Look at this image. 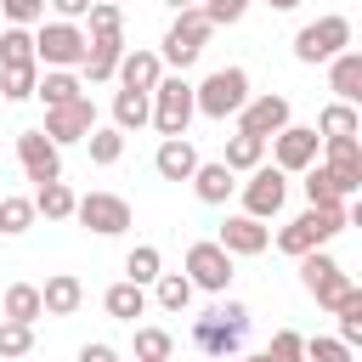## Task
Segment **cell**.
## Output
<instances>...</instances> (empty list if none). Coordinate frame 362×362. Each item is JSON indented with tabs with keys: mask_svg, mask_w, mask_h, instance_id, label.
Masks as SVG:
<instances>
[{
	"mask_svg": "<svg viewBox=\"0 0 362 362\" xmlns=\"http://www.w3.org/2000/svg\"><path fill=\"white\" fill-rule=\"evenodd\" d=\"M198 164H204V158H198V147H192L187 136H170V141H158V153H153V170H158L164 181H192Z\"/></svg>",
	"mask_w": 362,
	"mask_h": 362,
	"instance_id": "19",
	"label": "cell"
},
{
	"mask_svg": "<svg viewBox=\"0 0 362 362\" xmlns=\"http://www.w3.org/2000/svg\"><path fill=\"white\" fill-rule=\"evenodd\" d=\"M243 362H305V339H300L294 328H277V334H272V345H266V351H255V356H243Z\"/></svg>",
	"mask_w": 362,
	"mask_h": 362,
	"instance_id": "34",
	"label": "cell"
},
{
	"mask_svg": "<svg viewBox=\"0 0 362 362\" xmlns=\"http://www.w3.org/2000/svg\"><path fill=\"white\" fill-rule=\"evenodd\" d=\"M305 362H351V345H339L334 334H317L305 339Z\"/></svg>",
	"mask_w": 362,
	"mask_h": 362,
	"instance_id": "43",
	"label": "cell"
},
{
	"mask_svg": "<svg viewBox=\"0 0 362 362\" xmlns=\"http://www.w3.org/2000/svg\"><path fill=\"white\" fill-rule=\"evenodd\" d=\"M164 272V255L153 249V243H136L130 255H124V283H136V288H147L153 277Z\"/></svg>",
	"mask_w": 362,
	"mask_h": 362,
	"instance_id": "30",
	"label": "cell"
},
{
	"mask_svg": "<svg viewBox=\"0 0 362 362\" xmlns=\"http://www.w3.org/2000/svg\"><path fill=\"white\" fill-rule=\"evenodd\" d=\"M192 288H204V294H226L232 288V255L215 243V238H204V243H192L187 249V272H181Z\"/></svg>",
	"mask_w": 362,
	"mask_h": 362,
	"instance_id": "11",
	"label": "cell"
},
{
	"mask_svg": "<svg viewBox=\"0 0 362 362\" xmlns=\"http://www.w3.org/2000/svg\"><path fill=\"white\" fill-rule=\"evenodd\" d=\"M74 204H79V192H74L68 181L34 187V215H45V221H74Z\"/></svg>",
	"mask_w": 362,
	"mask_h": 362,
	"instance_id": "24",
	"label": "cell"
},
{
	"mask_svg": "<svg viewBox=\"0 0 362 362\" xmlns=\"http://www.w3.org/2000/svg\"><path fill=\"white\" fill-rule=\"evenodd\" d=\"M215 28H209V17L192 6V11H175V23L164 28V51H158V62H170L175 74H187L198 57H204V40H209Z\"/></svg>",
	"mask_w": 362,
	"mask_h": 362,
	"instance_id": "5",
	"label": "cell"
},
{
	"mask_svg": "<svg viewBox=\"0 0 362 362\" xmlns=\"http://www.w3.org/2000/svg\"><path fill=\"white\" fill-rule=\"evenodd\" d=\"M17 164H23V175H28L34 187L62 181V147L45 141L40 130H23V136H17Z\"/></svg>",
	"mask_w": 362,
	"mask_h": 362,
	"instance_id": "15",
	"label": "cell"
},
{
	"mask_svg": "<svg viewBox=\"0 0 362 362\" xmlns=\"http://www.w3.org/2000/svg\"><path fill=\"white\" fill-rule=\"evenodd\" d=\"M79 362H119V351H113L107 339H85V345H79Z\"/></svg>",
	"mask_w": 362,
	"mask_h": 362,
	"instance_id": "46",
	"label": "cell"
},
{
	"mask_svg": "<svg viewBox=\"0 0 362 362\" xmlns=\"http://www.w3.org/2000/svg\"><path fill=\"white\" fill-rule=\"evenodd\" d=\"M339 51H351V17H339V11H328V17H317L294 34V62H305V68L334 62Z\"/></svg>",
	"mask_w": 362,
	"mask_h": 362,
	"instance_id": "4",
	"label": "cell"
},
{
	"mask_svg": "<svg viewBox=\"0 0 362 362\" xmlns=\"http://www.w3.org/2000/svg\"><path fill=\"white\" fill-rule=\"evenodd\" d=\"M74 221L85 226V232H96V238H119V232H130V204L119 198V192H85L79 204H74Z\"/></svg>",
	"mask_w": 362,
	"mask_h": 362,
	"instance_id": "10",
	"label": "cell"
},
{
	"mask_svg": "<svg viewBox=\"0 0 362 362\" xmlns=\"http://www.w3.org/2000/svg\"><path fill=\"white\" fill-rule=\"evenodd\" d=\"M175 334L170 328H136V362H170Z\"/></svg>",
	"mask_w": 362,
	"mask_h": 362,
	"instance_id": "37",
	"label": "cell"
},
{
	"mask_svg": "<svg viewBox=\"0 0 362 362\" xmlns=\"http://www.w3.org/2000/svg\"><path fill=\"white\" fill-rule=\"evenodd\" d=\"M198 11L209 17V28H232V23L249 11V0H198Z\"/></svg>",
	"mask_w": 362,
	"mask_h": 362,
	"instance_id": "42",
	"label": "cell"
},
{
	"mask_svg": "<svg viewBox=\"0 0 362 362\" xmlns=\"http://www.w3.org/2000/svg\"><path fill=\"white\" fill-rule=\"evenodd\" d=\"M317 147H322V136H317L311 124H283V130L272 136V164H277L283 175H305V170L317 164Z\"/></svg>",
	"mask_w": 362,
	"mask_h": 362,
	"instance_id": "14",
	"label": "cell"
},
{
	"mask_svg": "<svg viewBox=\"0 0 362 362\" xmlns=\"http://www.w3.org/2000/svg\"><path fill=\"white\" fill-rule=\"evenodd\" d=\"M85 23H90V34H124V6H107V0H96V6L85 11Z\"/></svg>",
	"mask_w": 362,
	"mask_h": 362,
	"instance_id": "41",
	"label": "cell"
},
{
	"mask_svg": "<svg viewBox=\"0 0 362 362\" xmlns=\"http://www.w3.org/2000/svg\"><path fill=\"white\" fill-rule=\"evenodd\" d=\"M119 57H124V34H85V62L74 74L85 85H107L113 68H119Z\"/></svg>",
	"mask_w": 362,
	"mask_h": 362,
	"instance_id": "16",
	"label": "cell"
},
{
	"mask_svg": "<svg viewBox=\"0 0 362 362\" xmlns=\"http://www.w3.org/2000/svg\"><path fill=\"white\" fill-rule=\"evenodd\" d=\"M328 90H334V102L356 107V96H362V51H339L328 62Z\"/></svg>",
	"mask_w": 362,
	"mask_h": 362,
	"instance_id": "21",
	"label": "cell"
},
{
	"mask_svg": "<svg viewBox=\"0 0 362 362\" xmlns=\"http://www.w3.org/2000/svg\"><path fill=\"white\" fill-rule=\"evenodd\" d=\"M113 79L124 85V90H141V96H153L158 90V79H164V62H158V51H124L119 57V68H113Z\"/></svg>",
	"mask_w": 362,
	"mask_h": 362,
	"instance_id": "18",
	"label": "cell"
},
{
	"mask_svg": "<svg viewBox=\"0 0 362 362\" xmlns=\"http://www.w3.org/2000/svg\"><path fill=\"white\" fill-rule=\"evenodd\" d=\"M147 102H153V119H147V124H153L164 141H170V136H187V124H192V113H198V107H192V85H187L181 74L158 79V90H153Z\"/></svg>",
	"mask_w": 362,
	"mask_h": 362,
	"instance_id": "6",
	"label": "cell"
},
{
	"mask_svg": "<svg viewBox=\"0 0 362 362\" xmlns=\"http://www.w3.org/2000/svg\"><path fill=\"white\" fill-rule=\"evenodd\" d=\"M334 317H339V334H334V339L356 351V345H362V288H345V300L334 305Z\"/></svg>",
	"mask_w": 362,
	"mask_h": 362,
	"instance_id": "32",
	"label": "cell"
},
{
	"mask_svg": "<svg viewBox=\"0 0 362 362\" xmlns=\"http://www.w3.org/2000/svg\"><path fill=\"white\" fill-rule=\"evenodd\" d=\"M6 23L11 28H28V23H45V0H0Z\"/></svg>",
	"mask_w": 362,
	"mask_h": 362,
	"instance_id": "44",
	"label": "cell"
},
{
	"mask_svg": "<svg viewBox=\"0 0 362 362\" xmlns=\"http://www.w3.org/2000/svg\"><path fill=\"white\" fill-rule=\"evenodd\" d=\"M40 305H45V317H74L85 305V283L74 272H51L45 288H40Z\"/></svg>",
	"mask_w": 362,
	"mask_h": 362,
	"instance_id": "20",
	"label": "cell"
},
{
	"mask_svg": "<svg viewBox=\"0 0 362 362\" xmlns=\"http://www.w3.org/2000/svg\"><path fill=\"white\" fill-rule=\"evenodd\" d=\"M300 187H305V204H311V209H328V204H345V198L334 192V181H328V170H322V164H311Z\"/></svg>",
	"mask_w": 362,
	"mask_h": 362,
	"instance_id": "39",
	"label": "cell"
},
{
	"mask_svg": "<svg viewBox=\"0 0 362 362\" xmlns=\"http://www.w3.org/2000/svg\"><path fill=\"white\" fill-rule=\"evenodd\" d=\"M45 6L57 11V23H79V17H85V11H90L96 0H45Z\"/></svg>",
	"mask_w": 362,
	"mask_h": 362,
	"instance_id": "45",
	"label": "cell"
},
{
	"mask_svg": "<svg viewBox=\"0 0 362 362\" xmlns=\"http://www.w3.org/2000/svg\"><path fill=\"white\" fill-rule=\"evenodd\" d=\"M23 362H28V356H23Z\"/></svg>",
	"mask_w": 362,
	"mask_h": 362,
	"instance_id": "51",
	"label": "cell"
},
{
	"mask_svg": "<svg viewBox=\"0 0 362 362\" xmlns=\"http://www.w3.org/2000/svg\"><path fill=\"white\" fill-rule=\"evenodd\" d=\"M266 6H272V11H294L300 0H266Z\"/></svg>",
	"mask_w": 362,
	"mask_h": 362,
	"instance_id": "48",
	"label": "cell"
},
{
	"mask_svg": "<svg viewBox=\"0 0 362 362\" xmlns=\"http://www.w3.org/2000/svg\"><path fill=\"white\" fill-rule=\"evenodd\" d=\"M243 334H249V305H243V300H221L209 317L192 322V345H198L204 356H215V362L238 356V351H243Z\"/></svg>",
	"mask_w": 362,
	"mask_h": 362,
	"instance_id": "1",
	"label": "cell"
},
{
	"mask_svg": "<svg viewBox=\"0 0 362 362\" xmlns=\"http://www.w3.org/2000/svg\"><path fill=\"white\" fill-rule=\"evenodd\" d=\"M221 164H226L232 175H243V170H260V164H266V141H260V136H243V130H238V136L226 141V158H221Z\"/></svg>",
	"mask_w": 362,
	"mask_h": 362,
	"instance_id": "29",
	"label": "cell"
},
{
	"mask_svg": "<svg viewBox=\"0 0 362 362\" xmlns=\"http://www.w3.org/2000/svg\"><path fill=\"white\" fill-rule=\"evenodd\" d=\"M28 351H34V328H28V322H6V317H0V356H6V362H23Z\"/></svg>",
	"mask_w": 362,
	"mask_h": 362,
	"instance_id": "38",
	"label": "cell"
},
{
	"mask_svg": "<svg viewBox=\"0 0 362 362\" xmlns=\"http://www.w3.org/2000/svg\"><path fill=\"white\" fill-rule=\"evenodd\" d=\"M215 243H221L232 260H238V255H266V243H272V226H266V221H255V215H226Z\"/></svg>",
	"mask_w": 362,
	"mask_h": 362,
	"instance_id": "17",
	"label": "cell"
},
{
	"mask_svg": "<svg viewBox=\"0 0 362 362\" xmlns=\"http://www.w3.org/2000/svg\"><path fill=\"white\" fill-rule=\"evenodd\" d=\"M283 124H294V107H288V96H283V90H260V96H249V102L238 107V130H243V136L272 141Z\"/></svg>",
	"mask_w": 362,
	"mask_h": 362,
	"instance_id": "12",
	"label": "cell"
},
{
	"mask_svg": "<svg viewBox=\"0 0 362 362\" xmlns=\"http://www.w3.org/2000/svg\"><path fill=\"white\" fill-rule=\"evenodd\" d=\"M345 226H351V204H328V209H305V215H294L272 243H277L283 255H294V260H300V255L322 249L328 238H339Z\"/></svg>",
	"mask_w": 362,
	"mask_h": 362,
	"instance_id": "2",
	"label": "cell"
},
{
	"mask_svg": "<svg viewBox=\"0 0 362 362\" xmlns=\"http://www.w3.org/2000/svg\"><path fill=\"white\" fill-rule=\"evenodd\" d=\"M102 311L119 317V322H136V317L147 311V288H136V283H113V288L102 294Z\"/></svg>",
	"mask_w": 362,
	"mask_h": 362,
	"instance_id": "27",
	"label": "cell"
},
{
	"mask_svg": "<svg viewBox=\"0 0 362 362\" xmlns=\"http://www.w3.org/2000/svg\"><path fill=\"white\" fill-rule=\"evenodd\" d=\"M164 6H170V11H192L198 0H164Z\"/></svg>",
	"mask_w": 362,
	"mask_h": 362,
	"instance_id": "47",
	"label": "cell"
},
{
	"mask_svg": "<svg viewBox=\"0 0 362 362\" xmlns=\"http://www.w3.org/2000/svg\"><path fill=\"white\" fill-rule=\"evenodd\" d=\"M34 62H40V68H79V62H85V28H79V23H40V34H34Z\"/></svg>",
	"mask_w": 362,
	"mask_h": 362,
	"instance_id": "8",
	"label": "cell"
},
{
	"mask_svg": "<svg viewBox=\"0 0 362 362\" xmlns=\"http://www.w3.org/2000/svg\"><path fill=\"white\" fill-rule=\"evenodd\" d=\"M255 90H249V74L243 68H215L204 85H192V107L204 113V119H238V107L249 102Z\"/></svg>",
	"mask_w": 362,
	"mask_h": 362,
	"instance_id": "3",
	"label": "cell"
},
{
	"mask_svg": "<svg viewBox=\"0 0 362 362\" xmlns=\"http://www.w3.org/2000/svg\"><path fill=\"white\" fill-rule=\"evenodd\" d=\"M192 192H198V204H226L232 192H238V175L215 158V164H198L192 170Z\"/></svg>",
	"mask_w": 362,
	"mask_h": 362,
	"instance_id": "23",
	"label": "cell"
},
{
	"mask_svg": "<svg viewBox=\"0 0 362 362\" xmlns=\"http://www.w3.org/2000/svg\"><path fill=\"white\" fill-rule=\"evenodd\" d=\"M34 96H40L45 107H62V102H79V96H85V79H79L74 68H40Z\"/></svg>",
	"mask_w": 362,
	"mask_h": 362,
	"instance_id": "22",
	"label": "cell"
},
{
	"mask_svg": "<svg viewBox=\"0 0 362 362\" xmlns=\"http://www.w3.org/2000/svg\"><path fill=\"white\" fill-rule=\"evenodd\" d=\"M40 85V68H0V96L6 102H28Z\"/></svg>",
	"mask_w": 362,
	"mask_h": 362,
	"instance_id": "40",
	"label": "cell"
},
{
	"mask_svg": "<svg viewBox=\"0 0 362 362\" xmlns=\"http://www.w3.org/2000/svg\"><path fill=\"white\" fill-rule=\"evenodd\" d=\"M0 317H6V322H28V328H34V322L45 317L40 288H34V283H11V288H6V300H0Z\"/></svg>",
	"mask_w": 362,
	"mask_h": 362,
	"instance_id": "25",
	"label": "cell"
},
{
	"mask_svg": "<svg viewBox=\"0 0 362 362\" xmlns=\"http://www.w3.org/2000/svg\"><path fill=\"white\" fill-rule=\"evenodd\" d=\"M90 130H96V102H90V96L62 102V107H45V124H40V136H45V141H57V147L85 141Z\"/></svg>",
	"mask_w": 362,
	"mask_h": 362,
	"instance_id": "13",
	"label": "cell"
},
{
	"mask_svg": "<svg viewBox=\"0 0 362 362\" xmlns=\"http://www.w3.org/2000/svg\"><path fill=\"white\" fill-rule=\"evenodd\" d=\"M28 226H34V198L6 192V198H0V232H6V238H23Z\"/></svg>",
	"mask_w": 362,
	"mask_h": 362,
	"instance_id": "36",
	"label": "cell"
},
{
	"mask_svg": "<svg viewBox=\"0 0 362 362\" xmlns=\"http://www.w3.org/2000/svg\"><path fill=\"white\" fill-rule=\"evenodd\" d=\"M85 147H90V164H102V170L124 158V136H119L113 124H96V130L85 136Z\"/></svg>",
	"mask_w": 362,
	"mask_h": 362,
	"instance_id": "35",
	"label": "cell"
},
{
	"mask_svg": "<svg viewBox=\"0 0 362 362\" xmlns=\"http://www.w3.org/2000/svg\"><path fill=\"white\" fill-rule=\"evenodd\" d=\"M192 294H198V288H192L181 272H158V277H153V300H158L164 311H187V305H192Z\"/></svg>",
	"mask_w": 362,
	"mask_h": 362,
	"instance_id": "31",
	"label": "cell"
},
{
	"mask_svg": "<svg viewBox=\"0 0 362 362\" xmlns=\"http://www.w3.org/2000/svg\"><path fill=\"white\" fill-rule=\"evenodd\" d=\"M238 192H243V215L272 221V215H283V204H288V175H283L277 164H260V170H249V181H238Z\"/></svg>",
	"mask_w": 362,
	"mask_h": 362,
	"instance_id": "9",
	"label": "cell"
},
{
	"mask_svg": "<svg viewBox=\"0 0 362 362\" xmlns=\"http://www.w3.org/2000/svg\"><path fill=\"white\" fill-rule=\"evenodd\" d=\"M300 283H305V294L322 305V311H334L339 300H345V288H356L351 283V272L328 255V249H311V255H300Z\"/></svg>",
	"mask_w": 362,
	"mask_h": 362,
	"instance_id": "7",
	"label": "cell"
},
{
	"mask_svg": "<svg viewBox=\"0 0 362 362\" xmlns=\"http://www.w3.org/2000/svg\"><path fill=\"white\" fill-rule=\"evenodd\" d=\"M0 68H40L28 28H6V34H0Z\"/></svg>",
	"mask_w": 362,
	"mask_h": 362,
	"instance_id": "33",
	"label": "cell"
},
{
	"mask_svg": "<svg viewBox=\"0 0 362 362\" xmlns=\"http://www.w3.org/2000/svg\"><path fill=\"white\" fill-rule=\"evenodd\" d=\"M226 362H238V356H226Z\"/></svg>",
	"mask_w": 362,
	"mask_h": 362,
	"instance_id": "50",
	"label": "cell"
},
{
	"mask_svg": "<svg viewBox=\"0 0 362 362\" xmlns=\"http://www.w3.org/2000/svg\"><path fill=\"white\" fill-rule=\"evenodd\" d=\"M147 119H153V102H147L141 90H113V130H119V136L141 130Z\"/></svg>",
	"mask_w": 362,
	"mask_h": 362,
	"instance_id": "26",
	"label": "cell"
},
{
	"mask_svg": "<svg viewBox=\"0 0 362 362\" xmlns=\"http://www.w3.org/2000/svg\"><path fill=\"white\" fill-rule=\"evenodd\" d=\"M107 6H124V0H107Z\"/></svg>",
	"mask_w": 362,
	"mask_h": 362,
	"instance_id": "49",
	"label": "cell"
},
{
	"mask_svg": "<svg viewBox=\"0 0 362 362\" xmlns=\"http://www.w3.org/2000/svg\"><path fill=\"white\" fill-rule=\"evenodd\" d=\"M311 130H317V136H362V113H356L351 102H328Z\"/></svg>",
	"mask_w": 362,
	"mask_h": 362,
	"instance_id": "28",
	"label": "cell"
}]
</instances>
